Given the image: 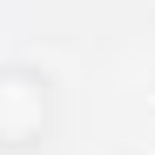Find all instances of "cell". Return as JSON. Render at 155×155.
Here are the masks:
<instances>
[{
    "instance_id": "1",
    "label": "cell",
    "mask_w": 155,
    "mask_h": 155,
    "mask_svg": "<svg viewBox=\"0 0 155 155\" xmlns=\"http://www.w3.org/2000/svg\"><path fill=\"white\" fill-rule=\"evenodd\" d=\"M41 121H47L41 81L20 74V68H7V74H0V142H7V148H27V142L41 135Z\"/></svg>"
}]
</instances>
